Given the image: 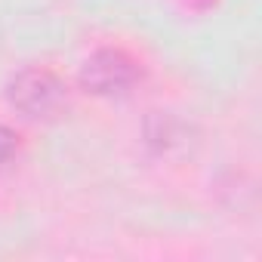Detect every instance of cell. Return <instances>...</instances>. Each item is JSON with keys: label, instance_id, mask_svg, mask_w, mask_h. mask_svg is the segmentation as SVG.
Instances as JSON below:
<instances>
[{"label": "cell", "instance_id": "cell-1", "mask_svg": "<svg viewBox=\"0 0 262 262\" xmlns=\"http://www.w3.org/2000/svg\"><path fill=\"white\" fill-rule=\"evenodd\" d=\"M10 102L31 120H50L68 105V86L56 71L34 65L10 80Z\"/></svg>", "mask_w": 262, "mask_h": 262}, {"label": "cell", "instance_id": "cell-2", "mask_svg": "<svg viewBox=\"0 0 262 262\" xmlns=\"http://www.w3.org/2000/svg\"><path fill=\"white\" fill-rule=\"evenodd\" d=\"M139 77H142L139 62L117 47H102L80 65V83L96 96L129 93L139 83Z\"/></svg>", "mask_w": 262, "mask_h": 262}, {"label": "cell", "instance_id": "cell-3", "mask_svg": "<svg viewBox=\"0 0 262 262\" xmlns=\"http://www.w3.org/2000/svg\"><path fill=\"white\" fill-rule=\"evenodd\" d=\"M145 142H148L151 151H158V155L182 151V148H188V142H191V126H188L185 120H179L176 114L155 111V114L145 120Z\"/></svg>", "mask_w": 262, "mask_h": 262}, {"label": "cell", "instance_id": "cell-4", "mask_svg": "<svg viewBox=\"0 0 262 262\" xmlns=\"http://www.w3.org/2000/svg\"><path fill=\"white\" fill-rule=\"evenodd\" d=\"M16 155H19V133L7 123H0V167H7Z\"/></svg>", "mask_w": 262, "mask_h": 262}]
</instances>
